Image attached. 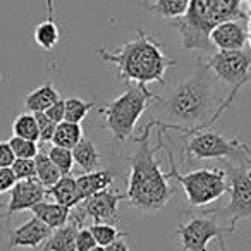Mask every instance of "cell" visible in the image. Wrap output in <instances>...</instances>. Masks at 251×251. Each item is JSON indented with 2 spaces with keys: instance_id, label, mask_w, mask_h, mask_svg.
Wrapping results in <instances>:
<instances>
[{
  "instance_id": "obj_30",
  "label": "cell",
  "mask_w": 251,
  "mask_h": 251,
  "mask_svg": "<svg viewBox=\"0 0 251 251\" xmlns=\"http://www.w3.org/2000/svg\"><path fill=\"white\" fill-rule=\"evenodd\" d=\"M18 181H28V179H36V167L35 158H16L14 164L11 165Z\"/></svg>"
},
{
  "instance_id": "obj_31",
  "label": "cell",
  "mask_w": 251,
  "mask_h": 251,
  "mask_svg": "<svg viewBox=\"0 0 251 251\" xmlns=\"http://www.w3.org/2000/svg\"><path fill=\"white\" fill-rule=\"evenodd\" d=\"M35 119H36V124H38L40 141H42V143H52L57 124L50 117H47L45 112H36Z\"/></svg>"
},
{
  "instance_id": "obj_4",
  "label": "cell",
  "mask_w": 251,
  "mask_h": 251,
  "mask_svg": "<svg viewBox=\"0 0 251 251\" xmlns=\"http://www.w3.org/2000/svg\"><path fill=\"white\" fill-rule=\"evenodd\" d=\"M160 103L164 114L174 122L198 124L206 121L215 105L213 74L206 62L201 59L196 60L189 79L179 84Z\"/></svg>"
},
{
  "instance_id": "obj_27",
  "label": "cell",
  "mask_w": 251,
  "mask_h": 251,
  "mask_svg": "<svg viewBox=\"0 0 251 251\" xmlns=\"http://www.w3.org/2000/svg\"><path fill=\"white\" fill-rule=\"evenodd\" d=\"M90 230L93 234L95 241H97L98 246H108L110 243H114L119 237L127 236L126 232H121L114 224H91Z\"/></svg>"
},
{
  "instance_id": "obj_24",
  "label": "cell",
  "mask_w": 251,
  "mask_h": 251,
  "mask_svg": "<svg viewBox=\"0 0 251 251\" xmlns=\"http://www.w3.org/2000/svg\"><path fill=\"white\" fill-rule=\"evenodd\" d=\"M35 167H36V181H38L45 189L50 188V186H53L60 177H62L60 171L53 165V162L50 160L49 153H45V151H38V155L35 157Z\"/></svg>"
},
{
  "instance_id": "obj_17",
  "label": "cell",
  "mask_w": 251,
  "mask_h": 251,
  "mask_svg": "<svg viewBox=\"0 0 251 251\" xmlns=\"http://www.w3.org/2000/svg\"><path fill=\"white\" fill-rule=\"evenodd\" d=\"M47 196H50L55 203L67 206V208H74L81 203L76 177H73L71 174L62 176L55 184L47 188Z\"/></svg>"
},
{
  "instance_id": "obj_33",
  "label": "cell",
  "mask_w": 251,
  "mask_h": 251,
  "mask_svg": "<svg viewBox=\"0 0 251 251\" xmlns=\"http://www.w3.org/2000/svg\"><path fill=\"white\" fill-rule=\"evenodd\" d=\"M18 182L11 167H0V193H7Z\"/></svg>"
},
{
  "instance_id": "obj_41",
  "label": "cell",
  "mask_w": 251,
  "mask_h": 251,
  "mask_svg": "<svg viewBox=\"0 0 251 251\" xmlns=\"http://www.w3.org/2000/svg\"><path fill=\"white\" fill-rule=\"evenodd\" d=\"M244 2H246V4H248V5H250V7H251V0H244Z\"/></svg>"
},
{
  "instance_id": "obj_29",
  "label": "cell",
  "mask_w": 251,
  "mask_h": 251,
  "mask_svg": "<svg viewBox=\"0 0 251 251\" xmlns=\"http://www.w3.org/2000/svg\"><path fill=\"white\" fill-rule=\"evenodd\" d=\"M9 145H11L12 153H14L16 158H35L40 151L36 141L23 140V138H18V136H12L11 140H9Z\"/></svg>"
},
{
  "instance_id": "obj_38",
  "label": "cell",
  "mask_w": 251,
  "mask_h": 251,
  "mask_svg": "<svg viewBox=\"0 0 251 251\" xmlns=\"http://www.w3.org/2000/svg\"><path fill=\"white\" fill-rule=\"evenodd\" d=\"M217 251H230L229 246L226 244V239H219V250Z\"/></svg>"
},
{
  "instance_id": "obj_9",
  "label": "cell",
  "mask_w": 251,
  "mask_h": 251,
  "mask_svg": "<svg viewBox=\"0 0 251 251\" xmlns=\"http://www.w3.org/2000/svg\"><path fill=\"white\" fill-rule=\"evenodd\" d=\"M212 74L224 83L234 86L232 93L227 98V103H232L237 91L246 83H251V52L248 50H219L206 62Z\"/></svg>"
},
{
  "instance_id": "obj_34",
  "label": "cell",
  "mask_w": 251,
  "mask_h": 251,
  "mask_svg": "<svg viewBox=\"0 0 251 251\" xmlns=\"http://www.w3.org/2000/svg\"><path fill=\"white\" fill-rule=\"evenodd\" d=\"M45 114H47V117L52 119L55 124H60V122L64 121V114H66V105H64L62 98H60V100H57L52 107L47 108Z\"/></svg>"
},
{
  "instance_id": "obj_40",
  "label": "cell",
  "mask_w": 251,
  "mask_h": 251,
  "mask_svg": "<svg viewBox=\"0 0 251 251\" xmlns=\"http://www.w3.org/2000/svg\"><path fill=\"white\" fill-rule=\"evenodd\" d=\"M88 251H105V248L103 246H98V244H97V246H93L91 250H88Z\"/></svg>"
},
{
  "instance_id": "obj_5",
  "label": "cell",
  "mask_w": 251,
  "mask_h": 251,
  "mask_svg": "<svg viewBox=\"0 0 251 251\" xmlns=\"http://www.w3.org/2000/svg\"><path fill=\"white\" fill-rule=\"evenodd\" d=\"M158 98L160 97L155 95L148 86L133 84L122 95H119L115 100L108 101L100 108L103 127L110 131L115 141L124 143L126 140L133 136L138 121L145 114V110L150 107V103L160 101Z\"/></svg>"
},
{
  "instance_id": "obj_10",
  "label": "cell",
  "mask_w": 251,
  "mask_h": 251,
  "mask_svg": "<svg viewBox=\"0 0 251 251\" xmlns=\"http://www.w3.org/2000/svg\"><path fill=\"white\" fill-rule=\"evenodd\" d=\"M237 226H220L215 217H193L186 222L179 224L177 239L182 251H208V243L213 239H227L234 234Z\"/></svg>"
},
{
  "instance_id": "obj_20",
  "label": "cell",
  "mask_w": 251,
  "mask_h": 251,
  "mask_svg": "<svg viewBox=\"0 0 251 251\" xmlns=\"http://www.w3.org/2000/svg\"><path fill=\"white\" fill-rule=\"evenodd\" d=\"M57 100H60V93L57 91V88L52 83H45L26 95L25 107L31 114H36V112H45Z\"/></svg>"
},
{
  "instance_id": "obj_2",
  "label": "cell",
  "mask_w": 251,
  "mask_h": 251,
  "mask_svg": "<svg viewBox=\"0 0 251 251\" xmlns=\"http://www.w3.org/2000/svg\"><path fill=\"white\" fill-rule=\"evenodd\" d=\"M151 126L153 121L147 124L143 134L136 140V151L127 158L131 171L126 200L141 212H158L174 196V189L169 182L171 179L155 160V153L160 147H150Z\"/></svg>"
},
{
  "instance_id": "obj_13",
  "label": "cell",
  "mask_w": 251,
  "mask_h": 251,
  "mask_svg": "<svg viewBox=\"0 0 251 251\" xmlns=\"http://www.w3.org/2000/svg\"><path fill=\"white\" fill-rule=\"evenodd\" d=\"M9 193H11V198H9L7 205L4 206L5 217L25 212V210H31L36 203L43 201L47 196V189L36 179L18 181Z\"/></svg>"
},
{
  "instance_id": "obj_21",
  "label": "cell",
  "mask_w": 251,
  "mask_h": 251,
  "mask_svg": "<svg viewBox=\"0 0 251 251\" xmlns=\"http://www.w3.org/2000/svg\"><path fill=\"white\" fill-rule=\"evenodd\" d=\"M189 0H151L150 4H143V9L151 14H157L165 19H179L186 14Z\"/></svg>"
},
{
  "instance_id": "obj_26",
  "label": "cell",
  "mask_w": 251,
  "mask_h": 251,
  "mask_svg": "<svg viewBox=\"0 0 251 251\" xmlns=\"http://www.w3.org/2000/svg\"><path fill=\"white\" fill-rule=\"evenodd\" d=\"M66 105V114H64V121L74 122V124H81L84 117L93 110L95 101H84L83 98L71 97L64 100Z\"/></svg>"
},
{
  "instance_id": "obj_6",
  "label": "cell",
  "mask_w": 251,
  "mask_h": 251,
  "mask_svg": "<svg viewBox=\"0 0 251 251\" xmlns=\"http://www.w3.org/2000/svg\"><path fill=\"white\" fill-rule=\"evenodd\" d=\"M171 129H179L184 134H191L188 141V155L196 160H217L226 158L227 162H237V164H250L251 150L241 138L227 140L217 131L206 129V127H181L176 124H165Z\"/></svg>"
},
{
  "instance_id": "obj_37",
  "label": "cell",
  "mask_w": 251,
  "mask_h": 251,
  "mask_svg": "<svg viewBox=\"0 0 251 251\" xmlns=\"http://www.w3.org/2000/svg\"><path fill=\"white\" fill-rule=\"evenodd\" d=\"M45 7H47V14H49V19H53V12H55V7H53V0H45Z\"/></svg>"
},
{
  "instance_id": "obj_25",
  "label": "cell",
  "mask_w": 251,
  "mask_h": 251,
  "mask_svg": "<svg viewBox=\"0 0 251 251\" xmlns=\"http://www.w3.org/2000/svg\"><path fill=\"white\" fill-rule=\"evenodd\" d=\"M12 131L14 136L23 138V140H31V141H40V133H38V124H36L35 114H19L12 122Z\"/></svg>"
},
{
  "instance_id": "obj_15",
  "label": "cell",
  "mask_w": 251,
  "mask_h": 251,
  "mask_svg": "<svg viewBox=\"0 0 251 251\" xmlns=\"http://www.w3.org/2000/svg\"><path fill=\"white\" fill-rule=\"evenodd\" d=\"M114 179L115 174L110 169H97V171H91V172H83L79 177H76L81 201L97 195V193L108 189L112 186V182H114Z\"/></svg>"
},
{
  "instance_id": "obj_35",
  "label": "cell",
  "mask_w": 251,
  "mask_h": 251,
  "mask_svg": "<svg viewBox=\"0 0 251 251\" xmlns=\"http://www.w3.org/2000/svg\"><path fill=\"white\" fill-rule=\"evenodd\" d=\"M16 157L12 153V148L9 141H0V167H11L14 164Z\"/></svg>"
},
{
  "instance_id": "obj_32",
  "label": "cell",
  "mask_w": 251,
  "mask_h": 251,
  "mask_svg": "<svg viewBox=\"0 0 251 251\" xmlns=\"http://www.w3.org/2000/svg\"><path fill=\"white\" fill-rule=\"evenodd\" d=\"M93 246H97V241H95L90 227H79L76 234V251H88Z\"/></svg>"
},
{
  "instance_id": "obj_12",
  "label": "cell",
  "mask_w": 251,
  "mask_h": 251,
  "mask_svg": "<svg viewBox=\"0 0 251 251\" xmlns=\"http://www.w3.org/2000/svg\"><path fill=\"white\" fill-rule=\"evenodd\" d=\"M248 40V19H230L210 31V43L217 50H243Z\"/></svg>"
},
{
  "instance_id": "obj_14",
  "label": "cell",
  "mask_w": 251,
  "mask_h": 251,
  "mask_svg": "<svg viewBox=\"0 0 251 251\" xmlns=\"http://www.w3.org/2000/svg\"><path fill=\"white\" fill-rule=\"evenodd\" d=\"M53 230L49 226L38 220L36 217L26 220L25 224H21L19 227H16L14 230H11L9 234V248L16 250V248H42V244L50 237Z\"/></svg>"
},
{
  "instance_id": "obj_22",
  "label": "cell",
  "mask_w": 251,
  "mask_h": 251,
  "mask_svg": "<svg viewBox=\"0 0 251 251\" xmlns=\"http://www.w3.org/2000/svg\"><path fill=\"white\" fill-rule=\"evenodd\" d=\"M33 40L35 43L45 52H50L57 47V43L60 42V28L53 19H47L35 26L33 31Z\"/></svg>"
},
{
  "instance_id": "obj_19",
  "label": "cell",
  "mask_w": 251,
  "mask_h": 251,
  "mask_svg": "<svg viewBox=\"0 0 251 251\" xmlns=\"http://www.w3.org/2000/svg\"><path fill=\"white\" fill-rule=\"evenodd\" d=\"M73 157L74 164L81 169L83 172H91L97 171L100 167L101 155L98 151V148L95 147V143L90 138H81V141L73 148Z\"/></svg>"
},
{
  "instance_id": "obj_3",
  "label": "cell",
  "mask_w": 251,
  "mask_h": 251,
  "mask_svg": "<svg viewBox=\"0 0 251 251\" xmlns=\"http://www.w3.org/2000/svg\"><path fill=\"white\" fill-rule=\"evenodd\" d=\"M230 19H248L243 0H189L186 14L174 19L172 26L177 29L184 50L210 52L213 49L210 31Z\"/></svg>"
},
{
  "instance_id": "obj_18",
  "label": "cell",
  "mask_w": 251,
  "mask_h": 251,
  "mask_svg": "<svg viewBox=\"0 0 251 251\" xmlns=\"http://www.w3.org/2000/svg\"><path fill=\"white\" fill-rule=\"evenodd\" d=\"M79 227L83 226L71 220L66 226L55 229L49 239L42 244L40 251H76V234Z\"/></svg>"
},
{
  "instance_id": "obj_36",
  "label": "cell",
  "mask_w": 251,
  "mask_h": 251,
  "mask_svg": "<svg viewBox=\"0 0 251 251\" xmlns=\"http://www.w3.org/2000/svg\"><path fill=\"white\" fill-rule=\"evenodd\" d=\"M105 251H131V250H129V246H127V243H126L124 237H119L114 243L105 246Z\"/></svg>"
},
{
  "instance_id": "obj_39",
  "label": "cell",
  "mask_w": 251,
  "mask_h": 251,
  "mask_svg": "<svg viewBox=\"0 0 251 251\" xmlns=\"http://www.w3.org/2000/svg\"><path fill=\"white\" fill-rule=\"evenodd\" d=\"M248 35H250V40H248V43L251 45V11L248 12Z\"/></svg>"
},
{
  "instance_id": "obj_23",
  "label": "cell",
  "mask_w": 251,
  "mask_h": 251,
  "mask_svg": "<svg viewBox=\"0 0 251 251\" xmlns=\"http://www.w3.org/2000/svg\"><path fill=\"white\" fill-rule=\"evenodd\" d=\"M83 138V129H81L79 124H74V122L62 121L60 124H57L55 133L52 138V145L60 148H67V150H73L77 143Z\"/></svg>"
},
{
  "instance_id": "obj_8",
  "label": "cell",
  "mask_w": 251,
  "mask_h": 251,
  "mask_svg": "<svg viewBox=\"0 0 251 251\" xmlns=\"http://www.w3.org/2000/svg\"><path fill=\"white\" fill-rule=\"evenodd\" d=\"M226 174L229 181V205L226 210H213V213L226 217L229 224L237 226L241 220H251V162H227Z\"/></svg>"
},
{
  "instance_id": "obj_28",
  "label": "cell",
  "mask_w": 251,
  "mask_h": 251,
  "mask_svg": "<svg viewBox=\"0 0 251 251\" xmlns=\"http://www.w3.org/2000/svg\"><path fill=\"white\" fill-rule=\"evenodd\" d=\"M49 157L62 176H69L71 172H73V169H74L73 150H67V148H60V147L52 145L49 150Z\"/></svg>"
},
{
  "instance_id": "obj_1",
  "label": "cell",
  "mask_w": 251,
  "mask_h": 251,
  "mask_svg": "<svg viewBox=\"0 0 251 251\" xmlns=\"http://www.w3.org/2000/svg\"><path fill=\"white\" fill-rule=\"evenodd\" d=\"M97 55L115 67L119 79L143 86L165 84V76L176 66V60L164 52L160 43L143 29H138L136 38L126 42L121 49H98Z\"/></svg>"
},
{
  "instance_id": "obj_16",
  "label": "cell",
  "mask_w": 251,
  "mask_h": 251,
  "mask_svg": "<svg viewBox=\"0 0 251 251\" xmlns=\"http://www.w3.org/2000/svg\"><path fill=\"white\" fill-rule=\"evenodd\" d=\"M33 217H36L38 220H42L45 226H49L52 230L59 229V227L66 226L71 219V212L73 208H67V206H62L55 201H43L36 203L31 208Z\"/></svg>"
},
{
  "instance_id": "obj_7",
  "label": "cell",
  "mask_w": 251,
  "mask_h": 251,
  "mask_svg": "<svg viewBox=\"0 0 251 251\" xmlns=\"http://www.w3.org/2000/svg\"><path fill=\"white\" fill-rule=\"evenodd\" d=\"M167 157L171 162V171L167 172L169 179H174L182 186L188 205L191 208L210 205L212 201L219 200L224 193L229 191L227 174L222 169H198V171L181 174L171 150L167 151Z\"/></svg>"
},
{
  "instance_id": "obj_11",
  "label": "cell",
  "mask_w": 251,
  "mask_h": 251,
  "mask_svg": "<svg viewBox=\"0 0 251 251\" xmlns=\"http://www.w3.org/2000/svg\"><path fill=\"white\" fill-rule=\"evenodd\" d=\"M126 195L114 189H105L90 198L83 200L76 206V213L71 212V220L83 224L86 217H90L95 224H114L119 220V203L124 201Z\"/></svg>"
}]
</instances>
